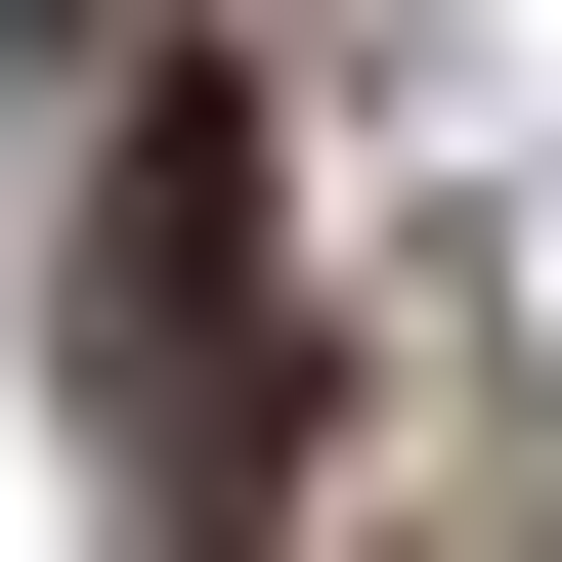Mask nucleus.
I'll return each instance as SVG.
<instances>
[{
  "mask_svg": "<svg viewBox=\"0 0 562 562\" xmlns=\"http://www.w3.org/2000/svg\"><path fill=\"white\" fill-rule=\"evenodd\" d=\"M87 390H131L173 519H260V87H173V131L87 173Z\"/></svg>",
  "mask_w": 562,
  "mask_h": 562,
  "instance_id": "f257e3e1",
  "label": "nucleus"
}]
</instances>
